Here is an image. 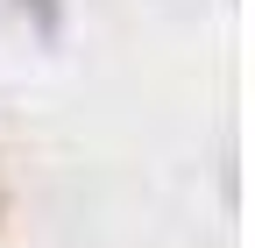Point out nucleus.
<instances>
[{"label":"nucleus","instance_id":"1","mask_svg":"<svg viewBox=\"0 0 255 248\" xmlns=\"http://www.w3.org/2000/svg\"><path fill=\"white\" fill-rule=\"evenodd\" d=\"M21 7L36 14V28H43V36H57V28H64V7H57V0H21Z\"/></svg>","mask_w":255,"mask_h":248}]
</instances>
